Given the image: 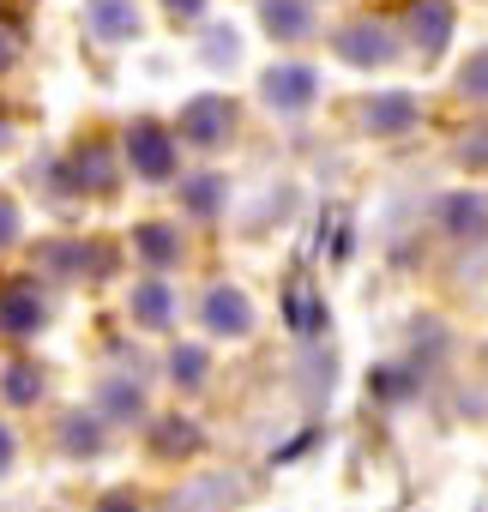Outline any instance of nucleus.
<instances>
[{
    "instance_id": "nucleus-1",
    "label": "nucleus",
    "mask_w": 488,
    "mask_h": 512,
    "mask_svg": "<svg viewBox=\"0 0 488 512\" xmlns=\"http://www.w3.org/2000/svg\"><path fill=\"white\" fill-rule=\"evenodd\" d=\"M127 163H133V175H145V181H169L175 163H181L175 133H163L157 121H133V127H127Z\"/></svg>"
},
{
    "instance_id": "nucleus-2",
    "label": "nucleus",
    "mask_w": 488,
    "mask_h": 512,
    "mask_svg": "<svg viewBox=\"0 0 488 512\" xmlns=\"http://www.w3.org/2000/svg\"><path fill=\"white\" fill-rule=\"evenodd\" d=\"M229 133H235V103H229V97L205 91V97H193V103L181 109V139H187V145H199V151H217Z\"/></svg>"
},
{
    "instance_id": "nucleus-3",
    "label": "nucleus",
    "mask_w": 488,
    "mask_h": 512,
    "mask_svg": "<svg viewBox=\"0 0 488 512\" xmlns=\"http://www.w3.org/2000/svg\"><path fill=\"white\" fill-rule=\"evenodd\" d=\"M332 49H338L350 67H386V61H398V37H392L380 19H356V25H344V31L332 37Z\"/></svg>"
},
{
    "instance_id": "nucleus-4",
    "label": "nucleus",
    "mask_w": 488,
    "mask_h": 512,
    "mask_svg": "<svg viewBox=\"0 0 488 512\" xmlns=\"http://www.w3.org/2000/svg\"><path fill=\"white\" fill-rule=\"evenodd\" d=\"M199 320H205L211 338H248L254 332V302L241 296V290H229V284H217V290H205Z\"/></svg>"
},
{
    "instance_id": "nucleus-5",
    "label": "nucleus",
    "mask_w": 488,
    "mask_h": 512,
    "mask_svg": "<svg viewBox=\"0 0 488 512\" xmlns=\"http://www.w3.org/2000/svg\"><path fill=\"white\" fill-rule=\"evenodd\" d=\"M260 97L278 109V115H296V109H308L314 97H320V73L314 67H272L266 79H260Z\"/></svg>"
},
{
    "instance_id": "nucleus-6",
    "label": "nucleus",
    "mask_w": 488,
    "mask_h": 512,
    "mask_svg": "<svg viewBox=\"0 0 488 512\" xmlns=\"http://www.w3.org/2000/svg\"><path fill=\"white\" fill-rule=\"evenodd\" d=\"M410 43L422 49V61L446 55V43H452V0H410Z\"/></svg>"
},
{
    "instance_id": "nucleus-7",
    "label": "nucleus",
    "mask_w": 488,
    "mask_h": 512,
    "mask_svg": "<svg viewBox=\"0 0 488 512\" xmlns=\"http://www.w3.org/2000/svg\"><path fill=\"white\" fill-rule=\"evenodd\" d=\"M43 320H49V308H43V296L31 284H7V290H0V332H7V338H37Z\"/></svg>"
},
{
    "instance_id": "nucleus-8",
    "label": "nucleus",
    "mask_w": 488,
    "mask_h": 512,
    "mask_svg": "<svg viewBox=\"0 0 488 512\" xmlns=\"http://www.w3.org/2000/svg\"><path fill=\"white\" fill-rule=\"evenodd\" d=\"M416 115H422V109H416V97H410V91H380V97H368V103H362V121H368L374 133H386V139H392V133H410V127H416Z\"/></svg>"
},
{
    "instance_id": "nucleus-9",
    "label": "nucleus",
    "mask_w": 488,
    "mask_h": 512,
    "mask_svg": "<svg viewBox=\"0 0 488 512\" xmlns=\"http://www.w3.org/2000/svg\"><path fill=\"white\" fill-rule=\"evenodd\" d=\"M260 19H266V31H272L278 43L314 37V7H308V0H260Z\"/></svg>"
},
{
    "instance_id": "nucleus-10",
    "label": "nucleus",
    "mask_w": 488,
    "mask_h": 512,
    "mask_svg": "<svg viewBox=\"0 0 488 512\" xmlns=\"http://www.w3.org/2000/svg\"><path fill=\"white\" fill-rule=\"evenodd\" d=\"M91 31L103 43H127V37H139V7L133 0H91Z\"/></svg>"
},
{
    "instance_id": "nucleus-11",
    "label": "nucleus",
    "mask_w": 488,
    "mask_h": 512,
    "mask_svg": "<svg viewBox=\"0 0 488 512\" xmlns=\"http://www.w3.org/2000/svg\"><path fill=\"white\" fill-rule=\"evenodd\" d=\"M169 314H175V296H169V284H163V278H145V284L133 290V320L157 332V326H169Z\"/></svg>"
},
{
    "instance_id": "nucleus-12",
    "label": "nucleus",
    "mask_w": 488,
    "mask_h": 512,
    "mask_svg": "<svg viewBox=\"0 0 488 512\" xmlns=\"http://www.w3.org/2000/svg\"><path fill=\"white\" fill-rule=\"evenodd\" d=\"M61 446H67V458H97V452H103V416L73 410V416L61 422Z\"/></svg>"
},
{
    "instance_id": "nucleus-13",
    "label": "nucleus",
    "mask_w": 488,
    "mask_h": 512,
    "mask_svg": "<svg viewBox=\"0 0 488 512\" xmlns=\"http://www.w3.org/2000/svg\"><path fill=\"white\" fill-rule=\"evenodd\" d=\"M133 247L145 253L151 266H169V260H181V229H169V223H139V229H133Z\"/></svg>"
},
{
    "instance_id": "nucleus-14",
    "label": "nucleus",
    "mask_w": 488,
    "mask_h": 512,
    "mask_svg": "<svg viewBox=\"0 0 488 512\" xmlns=\"http://www.w3.org/2000/svg\"><path fill=\"white\" fill-rule=\"evenodd\" d=\"M446 229H452V235H482V229H488V199H482V193L446 199Z\"/></svg>"
},
{
    "instance_id": "nucleus-15",
    "label": "nucleus",
    "mask_w": 488,
    "mask_h": 512,
    "mask_svg": "<svg viewBox=\"0 0 488 512\" xmlns=\"http://www.w3.org/2000/svg\"><path fill=\"white\" fill-rule=\"evenodd\" d=\"M0 392H7V404H37V398H43V368L13 362V368H7V380H0Z\"/></svg>"
},
{
    "instance_id": "nucleus-16",
    "label": "nucleus",
    "mask_w": 488,
    "mask_h": 512,
    "mask_svg": "<svg viewBox=\"0 0 488 512\" xmlns=\"http://www.w3.org/2000/svg\"><path fill=\"white\" fill-rule=\"evenodd\" d=\"M284 308H290V326H296L302 338H314V332L326 326V308H320L308 290H290V302H284Z\"/></svg>"
},
{
    "instance_id": "nucleus-17",
    "label": "nucleus",
    "mask_w": 488,
    "mask_h": 512,
    "mask_svg": "<svg viewBox=\"0 0 488 512\" xmlns=\"http://www.w3.org/2000/svg\"><path fill=\"white\" fill-rule=\"evenodd\" d=\"M169 380H175V386H187V392H193V386H199V380H205V350H199V344H181V350H175V356H169Z\"/></svg>"
},
{
    "instance_id": "nucleus-18",
    "label": "nucleus",
    "mask_w": 488,
    "mask_h": 512,
    "mask_svg": "<svg viewBox=\"0 0 488 512\" xmlns=\"http://www.w3.org/2000/svg\"><path fill=\"white\" fill-rule=\"evenodd\" d=\"M151 440H157V452H169V458H175V452H193V446H199V428H187L181 416H169V422H157V434H151Z\"/></svg>"
},
{
    "instance_id": "nucleus-19",
    "label": "nucleus",
    "mask_w": 488,
    "mask_h": 512,
    "mask_svg": "<svg viewBox=\"0 0 488 512\" xmlns=\"http://www.w3.org/2000/svg\"><path fill=\"white\" fill-rule=\"evenodd\" d=\"M458 91H464L470 103H488V49H476V55L458 67Z\"/></svg>"
},
{
    "instance_id": "nucleus-20",
    "label": "nucleus",
    "mask_w": 488,
    "mask_h": 512,
    "mask_svg": "<svg viewBox=\"0 0 488 512\" xmlns=\"http://www.w3.org/2000/svg\"><path fill=\"white\" fill-rule=\"evenodd\" d=\"M139 404H145V398H139V386H127V380H109V386H103V410H109V416H139Z\"/></svg>"
},
{
    "instance_id": "nucleus-21",
    "label": "nucleus",
    "mask_w": 488,
    "mask_h": 512,
    "mask_svg": "<svg viewBox=\"0 0 488 512\" xmlns=\"http://www.w3.org/2000/svg\"><path fill=\"white\" fill-rule=\"evenodd\" d=\"M73 169H79V175H91V187H109V175H115V169H109V151H103V145L79 151V163H73Z\"/></svg>"
},
{
    "instance_id": "nucleus-22",
    "label": "nucleus",
    "mask_w": 488,
    "mask_h": 512,
    "mask_svg": "<svg viewBox=\"0 0 488 512\" xmlns=\"http://www.w3.org/2000/svg\"><path fill=\"white\" fill-rule=\"evenodd\" d=\"M217 199H223V181H217V175H199V181L187 187V205H193V211H211Z\"/></svg>"
},
{
    "instance_id": "nucleus-23",
    "label": "nucleus",
    "mask_w": 488,
    "mask_h": 512,
    "mask_svg": "<svg viewBox=\"0 0 488 512\" xmlns=\"http://www.w3.org/2000/svg\"><path fill=\"white\" fill-rule=\"evenodd\" d=\"M7 241H19V205L0 199V247H7Z\"/></svg>"
},
{
    "instance_id": "nucleus-24",
    "label": "nucleus",
    "mask_w": 488,
    "mask_h": 512,
    "mask_svg": "<svg viewBox=\"0 0 488 512\" xmlns=\"http://www.w3.org/2000/svg\"><path fill=\"white\" fill-rule=\"evenodd\" d=\"M13 61H19V31L0 19V67H13Z\"/></svg>"
},
{
    "instance_id": "nucleus-25",
    "label": "nucleus",
    "mask_w": 488,
    "mask_h": 512,
    "mask_svg": "<svg viewBox=\"0 0 488 512\" xmlns=\"http://www.w3.org/2000/svg\"><path fill=\"white\" fill-rule=\"evenodd\" d=\"M470 169H488V139H464V151H458Z\"/></svg>"
},
{
    "instance_id": "nucleus-26",
    "label": "nucleus",
    "mask_w": 488,
    "mask_h": 512,
    "mask_svg": "<svg viewBox=\"0 0 488 512\" xmlns=\"http://www.w3.org/2000/svg\"><path fill=\"white\" fill-rule=\"evenodd\" d=\"M97 512H139V500L121 488V494H103V500H97Z\"/></svg>"
},
{
    "instance_id": "nucleus-27",
    "label": "nucleus",
    "mask_w": 488,
    "mask_h": 512,
    "mask_svg": "<svg viewBox=\"0 0 488 512\" xmlns=\"http://www.w3.org/2000/svg\"><path fill=\"white\" fill-rule=\"evenodd\" d=\"M13 446H19V440H13V428H7V422H0V476H7V470H13Z\"/></svg>"
},
{
    "instance_id": "nucleus-28",
    "label": "nucleus",
    "mask_w": 488,
    "mask_h": 512,
    "mask_svg": "<svg viewBox=\"0 0 488 512\" xmlns=\"http://www.w3.org/2000/svg\"><path fill=\"white\" fill-rule=\"evenodd\" d=\"M169 13H181V19H193V13H205V0H163Z\"/></svg>"
}]
</instances>
